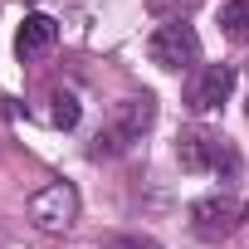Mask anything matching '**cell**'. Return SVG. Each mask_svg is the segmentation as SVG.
I'll return each mask as SVG.
<instances>
[{"instance_id":"10","label":"cell","mask_w":249,"mask_h":249,"mask_svg":"<svg viewBox=\"0 0 249 249\" xmlns=\"http://www.w3.org/2000/svg\"><path fill=\"white\" fill-rule=\"evenodd\" d=\"M49 103H54V107H49V122H54V127H64V132H69L73 122H78V98H73V93H54Z\"/></svg>"},{"instance_id":"8","label":"cell","mask_w":249,"mask_h":249,"mask_svg":"<svg viewBox=\"0 0 249 249\" xmlns=\"http://www.w3.org/2000/svg\"><path fill=\"white\" fill-rule=\"evenodd\" d=\"M220 30H225V39L249 44V0H230V5H220Z\"/></svg>"},{"instance_id":"4","label":"cell","mask_w":249,"mask_h":249,"mask_svg":"<svg viewBox=\"0 0 249 249\" xmlns=\"http://www.w3.org/2000/svg\"><path fill=\"white\" fill-rule=\"evenodd\" d=\"M30 220H35V230H44V234H64V230L78 220V191H73L69 181H49L44 191L30 196Z\"/></svg>"},{"instance_id":"1","label":"cell","mask_w":249,"mask_h":249,"mask_svg":"<svg viewBox=\"0 0 249 249\" xmlns=\"http://www.w3.org/2000/svg\"><path fill=\"white\" fill-rule=\"evenodd\" d=\"M176 157H181L186 171H215V176H225V181L239 176V152H234V142H230L225 132L186 127V132L176 137Z\"/></svg>"},{"instance_id":"6","label":"cell","mask_w":249,"mask_h":249,"mask_svg":"<svg viewBox=\"0 0 249 249\" xmlns=\"http://www.w3.org/2000/svg\"><path fill=\"white\" fill-rule=\"evenodd\" d=\"M54 44H59V25L49 15H25V25L15 35V54L20 59H44Z\"/></svg>"},{"instance_id":"9","label":"cell","mask_w":249,"mask_h":249,"mask_svg":"<svg viewBox=\"0 0 249 249\" xmlns=\"http://www.w3.org/2000/svg\"><path fill=\"white\" fill-rule=\"evenodd\" d=\"M127 147H132V142L122 137V132L112 127V122H107V127H103V132L93 137V147H88V157H93V161H103V157H122V152H127Z\"/></svg>"},{"instance_id":"7","label":"cell","mask_w":249,"mask_h":249,"mask_svg":"<svg viewBox=\"0 0 249 249\" xmlns=\"http://www.w3.org/2000/svg\"><path fill=\"white\" fill-rule=\"evenodd\" d=\"M157 122V98L152 93H142V98H122L117 103V117H112V127L127 137V142H137L147 127Z\"/></svg>"},{"instance_id":"2","label":"cell","mask_w":249,"mask_h":249,"mask_svg":"<svg viewBox=\"0 0 249 249\" xmlns=\"http://www.w3.org/2000/svg\"><path fill=\"white\" fill-rule=\"evenodd\" d=\"M244 225V205L234 200V196H200L196 205H191V230H196V239H205V244H220V239H230L234 230Z\"/></svg>"},{"instance_id":"11","label":"cell","mask_w":249,"mask_h":249,"mask_svg":"<svg viewBox=\"0 0 249 249\" xmlns=\"http://www.w3.org/2000/svg\"><path fill=\"white\" fill-rule=\"evenodd\" d=\"M103 249H161L157 239H147V234H107L103 239Z\"/></svg>"},{"instance_id":"3","label":"cell","mask_w":249,"mask_h":249,"mask_svg":"<svg viewBox=\"0 0 249 249\" xmlns=\"http://www.w3.org/2000/svg\"><path fill=\"white\" fill-rule=\"evenodd\" d=\"M147 59H152L157 69H166V73H181V69H191V64L200 59V39H196L191 25L171 20V25H161V30L147 39Z\"/></svg>"},{"instance_id":"5","label":"cell","mask_w":249,"mask_h":249,"mask_svg":"<svg viewBox=\"0 0 249 249\" xmlns=\"http://www.w3.org/2000/svg\"><path fill=\"white\" fill-rule=\"evenodd\" d=\"M230 93H234V69L230 64H205L186 88V107L191 112H215Z\"/></svg>"}]
</instances>
